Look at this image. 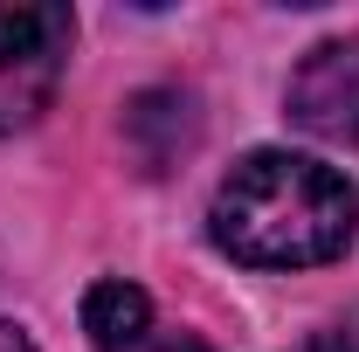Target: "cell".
<instances>
[{
    "mask_svg": "<svg viewBox=\"0 0 359 352\" xmlns=\"http://www.w3.org/2000/svg\"><path fill=\"white\" fill-rule=\"evenodd\" d=\"M76 48V14L55 0H28V7H0V138L28 132L48 111V97L69 69Z\"/></svg>",
    "mask_w": 359,
    "mask_h": 352,
    "instance_id": "7a4b0ae2",
    "label": "cell"
},
{
    "mask_svg": "<svg viewBox=\"0 0 359 352\" xmlns=\"http://www.w3.org/2000/svg\"><path fill=\"white\" fill-rule=\"evenodd\" d=\"M208 235L242 269H318L359 235V187L311 152L263 145L215 187Z\"/></svg>",
    "mask_w": 359,
    "mask_h": 352,
    "instance_id": "6da1fadb",
    "label": "cell"
},
{
    "mask_svg": "<svg viewBox=\"0 0 359 352\" xmlns=\"http://www.w3.org/2000/svg\"><path fill=\"white\" fill-rule=\"evenodd\" d=\"M0 352H35V339H28L21 325H7V318H0Z\"/></svg>",
    "mask_w": 359,
    "mask_h": 352,
    "instance_id": "52a82bcc",
    "label": "cell"
},
{
    "mask_svg": "<svg viewBox=\"0 0 359 352\" xmlns=\"http://www.w3.org/2000/svg\"><path fill=\"white\" fill-rule=\"evenodd\" d=\"M283 111L318 145H359V35L318 42L283 90Z\"/></svg>",
    "mask_w": 359,
    "mask_h": 352,
    "instance_id": "3957f363",
    "label": "cell"
},
{
    "mask_svg": "<svg viewBox=\"0 0 359 352\" xmlns=\"http://www.w3.org/2000/svg\"><path fill=\"white\" fill-rule=\"evenodd\" d=\"M83 332L97 352H138L159 325H152V297L132 276H97L83 290Z\"/></svg>",
    "mask_w": 359,
    "mask_h": 352,
    "instance_id": "277c9868",
    "label": "cell"
},
{
    "mask_svg": "<svg viewBox=\"0 0 359 352\" xmlns=\"http://www.w3.org/2000/svg\"><path fill=\"white\" fill-rule=\"evenodd\" d=\"M311 352H359V304L346 311V318H332V325L311 339Z\"/></svg>",
    "mask_w": 359,
    "mask_h": 352,
    "instance_id": "5b68a950",
    "label": "cell"
},
{
    "mask_svg": "<svg viewBox=\"0 0 359 352\" xmlns=\"http://www.w3.org/2000/svg\"><path fill=\"white\" fill-rule=\"evenodd\" d=\"M138 352H208V339H194V332H152Z\"/></svg>",
    "mask_w": 359,
    "mask_h": 352,
    "instance_id": "8992f818",
    "label": "cell"
}]
</instances>
